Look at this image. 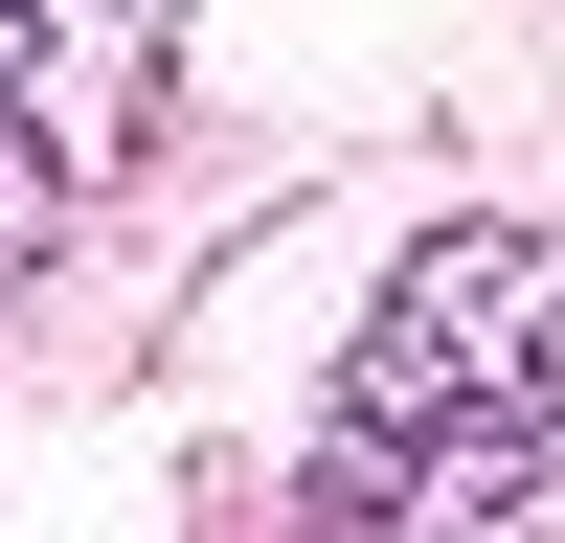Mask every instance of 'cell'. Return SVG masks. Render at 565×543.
Wrapping results in <instances>:
<instances>
[{
    "mask_svg": "<svg viewBox=\"0 0 565 543\" xmlns=\"http://www.w3.org/2000/svg\"><path fill=\"white\" fill-rule=\"evenodd\" d=\"M317 543H565V226H430L295 453Z\"/></svg>",
    "mask_w": 565,
    "mask_h": 543,
    "instance_id": "obj_1",
    "label": "cell"
},
{
    "mask_svg": "<svg viewBox=\"0 0 565 543\" xmlns=\"http://www.w3.org/2000/svg\"><path fill=\"white\" fill-rule=\"evenodd\" d=\"M90 23H159V0H90Z\"/></svg>",
    "mask_w": 565,
    "mask_h": 543,
    "instance_id": "obj_4",
    "label": "cell"
},
{
    "mask_svg": "<svg viewBox=\"0 0 565 543\" xmlns=\"http://www.w3.org/2000/svg\"><path fill=\"white\" fill-rule=\"evenodd\" d=\"M45 226H68V136H45L23 91H0V295L45 272Z\"/></svg>",
    "mask_w": 565,
    "mask_h": 543,
    "instance_id": "obj_2",
    "label": "cell"
},
{
    "mask_svg": "<svg viewBox=\"0 0 565 543\" xmlns=\"http://www.w3.org/2000/svg\"><path fill=\"white\" fill-rule=\"evenodd\" d=\"M0 91H23V0H0Z\"/></svg>",
    "mask_w": 565,
    "mask_h": 543,
    "instance_id": "obj_3",
    "label": "cell"
}]
</instances>
